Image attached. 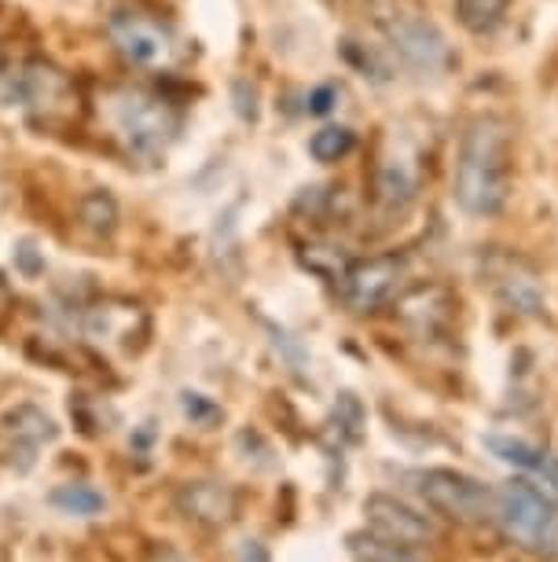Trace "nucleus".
<instances>
[{"mask_svg": "<svg viewBox=\"0 0 558 562\" xmlns=\"http://www.w3.org/2000/svg\"><path fill=\"white\" fill-rule=\"evenodd\" d=\"M452 199L470 217H497L511 199V125L500 114H478L459 136Z\"/></svg>", "mask_w": 558, "mask_h": 562, "instance_id": "nucleus-1", "label": "nucleus"}, {"mask_svg": "<svg viewBox=\"0 0 558 562\" xmlns=\"http://www.w3.org/2000/svg\"><path fill=\"white\" fill-rule=\"evenodd\" d=\"M412 490L423 496L430 512L456 518V522H486L497 515V493L486 482L470 479L463 471H448V467H430V471H415Z\"/></svg>", "mask_w": 558, "mask_h": 562, "instance_id": "nucleus-2", "label": "nucleus"}, {"mask_svg": "<svg viewBox=\"0 0 558 562\" xmlns=\"http://www.w3.org/2000/svg\"><path fill=\"white\" fill-rule=\"evenodd\" d=\"M114 122H118V133L136 155L166 151L176 130H181V114H176L173 103L151 97V92H125L118 108H114Z\"/></svg>", "mask_w": 558, "mask_h": 562, "instance_id": "nucleus-3", "label": "nucleus"}, {"mask_svg": "<svg viewBox=\"0 0 558 562\" xmlns=\"http://www.w3.org/2000/svg\"><path fill=\"white\" fill-rule=\"evenodd\" d=\"M497 518L514 544L551 548L555 544V507L529 482H508L497 493Z\"/></svg>", "mask_w": 558, "mask_h": 562, "instance_id": "nucleus-4", "label": "nucleus"}, {"mask_svg": "<svg viewBox=\"0 0 558 562\" xmlns=\"http://www.w3.org/2000/svg\"><path fill=\"white\" fill-rule=\"evenodd\" d=\"M386 41L394 48V56L415 74H441L452 63V48L445 34L430 23L426 15L415 12H394L383 19Z\"/></svg>", "mask_w": 558, "mask_h": 562, "instance_id": "nucleus-5", "label": "nucleus"}, {"mask_svg": "<svg viewBox=\"0 0 558 562\" xmlns=\"http://www.w3.org/2000/svg\"><path fill=\"white\" fill-rule=\"evenodd\" d=\"M401 276H405L401 254H375V258L356 261L345 269L342 294L353 313H375L378 305L394 299V291L401 288Z\"/></svg>", "mask_w": 558, "mask_h": 562, "instance_id": "nucleus-6", "label": "nucleus"}, {"mask_svg": "<svg viewBox=\"0 0 558 562\" xmlns=\"http://www.w3.org/2000/svg\"><path fill=\"white\" fill-rule=\"evenodd\" d=\"M107 34L114 41V48L122 52L133 67H162L173 52V34L162 23L136 12H118L111 15Z\"/></svg>", "mask_w": 558, "mask_h": 562, "instance_id": "nucleus-7", "label": "nucleus"}, {"mask_svg": "<svg viewBox=\"0 0 558 562\" xmlns=\"http://www.w3.org/2000/svg\"><path fill=\"white\" fill-rule=\"evenodd\" d=\"M364 515H367V526H372L378 537H389L408 548L430 544V540L437 537V529L426 515L412 512V507H405L401 501H394V496H372V501L364 504Z\"/></svg>", "mask_w": 558, "mask_h": 562, "instance_id": "nucleus-8", "label": "nucleus"}, {"mask_svg": "<svg viewBox=\"0 0 558 562\" xmlns=\"http://www.w3.org/2000/svg\"><path fill=\"white\" fill-rule=\"evenodd\" d=\"M419 195V169L408 151L386 155L375 173V203L386 217H405Z\"/></svg>", "mask_w": 558, "mask_h": 562, "instance_id": "nucleus-9", "label": "nucleus"}, {"mask_svg": "<svg viewBox=\"0 0 558 562\" xmlns=\"http://www.w3.org/2000/svg\"><path fill=\"white\" fill-rule=\"evenodd\" d=\"M181 507L198 522H228L231 512H236V496H231L228 485L217 482H198L187 485L181 496Z\"/></svg>", "mask_w": 558, "mask_h": 562, "instance_id": "nucleus-10", "label": "nucleus"}, {"mask_svg": "<svg viewBox=\"0 0 558 562\" xmlns=\"http://www.w3.org/2000/svg\"><path fill=\"white\" fill-rule=\"evenodd\" d=\"M511 0H456L459 26L474 37H489L508 23Z\"/></svg>", "mask_w": 558, "mask_h": 562, "instance_id": "nucleus-11", "label": "nucleus"}, {"mask_svg": "<svg viewBox=\"0 0 558 562\" xmlns=\"http://www.w3.org/2000/svg\"><path fill=\"white\" fill-rule=\"evenodd\" d=\"M8 434L23 445L26 460H34V452L41 449V445L56 438V423H52L45 412H37L34 405H23V408H15L12 416H8Z\"/></svg>", "mask_w": 558, "mask_h": 562, "instance_id": "nucleus-12", "label": "nucleus"}, {"mask_svg": "<svg viewBox=\"0 0 558 562\" xmlns=\"http://www.w3.org/2000/svg\"><path fill=\"white\" fill-rule=\"evenodd\" d=\"M486 449L497 456L500 463L519 467V471H533V474L540 471L544 460H547V452L540 449V445H533L525 438H511V434H489Z\"/></svg>", "mask_w": 558, "mask_h": 562, "instance_id": "nucleus-13", "label": "nucleus"}, {"mask_svg": "<svg viewBox=\"0 0 558 562\" xmlns=\"http://www.w3.org/2000/svg\"><path fill=\"white\" fill-rule=\"evenodd\" d=\"M350 551L356 555V562H423L415 555V548L397 544V540L378 533H353Z\"/></svg>", "mask_w": 558, "mask_h": 562, "instance_id": "nucleus-14", "label": "nucleus"}, {"mask_svg": "<svg viewBox=\"0 0 558 562\" xmlns=\"http://www.w3.org/2000/svg\"><path fill=\"white\" fill-rule=\"evenodd\" d=\"M497 288H500L503 302H508L511 310H519L525 316L544 313V294H540V288H536V280L529 272H503L497 280Z\"/></svg>", "mask_w": 558, "mask_h": 562, "instance_id": "nucleus-15", "label": "nucleus"}, {"mask_svg": "<svg viewBox=\"0 0 558 562\" xmlns=\"http://www.w3.org/2000/svg\"><path fill=\"white\" fill-rule=\"evenodd\" d=\"M353 147H356V133L350 130V125H323V130L312 133L309 155L316 158V162H342Z\"/></svg>", "mask_w": 558, "mask_h": 562, "instance_id": "nucleus-16", "label": "nucleus"}, {"mask_svg": "<svg viewBox=\"0 0 558 562\" xmlns=\"http://www.w3.org/2000/svg\"><path fill=\"white\" fill-rule=\"evenodd\" d=\"M52 504H56L62 515H81V518H92V515H100L103 507H107L103 493H96L92 485H81V482L59 485V490L52 493Z\"/></svg>", "mask_w": 558, "mask_h": 562, "instance_id": "nucleus-17", "label": "nucleus"}, {"mask_svg": "<svg viewBox=\"0 0 558 562\" xmlns=\"http://www.w3.org/2000/svg\"><path fill=\"white\" fill-rule=\"evenodd\" d=\"M81 221H86L89 232L96 236H111L118 228V203H114L111 192H89L81 199Z\"/></svg>", "mask_w": 558, "mask_h": 562, "instance_id": "nucleus-18", "label": "nucleus"}, {"mask_svg": "<svg viewBox=\"0 0 558 562\" xmlns=\"http://www.w3.org/2000/svg\"><path fill=\"white\" fill-rule=\"evenodd\" d=\"M334 100H339V89L334 85H320L309 97V114H328L334 108Z\"/></svg>", "mask_w": 558, "mask_h": 562, "instance_id": "nucleus-19", "label": "nucleus"}, {"mask_svg": "<svg viewBox=\"0 0 558 562\" xmlns=\"http://www.w3.org/2000/svg\"><path fill=\"white\" fill-rule=\"evenodd\" d=\"M239 562H272V555L261 540H243L239 544Z\"/></svg>", "mask_w": 558, "mask_h": 562, "instance_id": "nucleus-20", "label": "nucleus"}, {"mask_svg": "<svg viewBox=\"0 0 558 562\" xmlns=\"http://www.w3.org/2000/svg\"><path fill=\"white\" fill-rule=\"evenodd\" d=\"M536 479H540V482L547 485V493L558 496V456H547L544 467L536 471Z\"/></svg>", "mask_w": 558, "mask_h": 562, "instance_id": "nucleus-21", "label": "nucleus"}, {"mask_svg": "<svg viewBox=\"0 0 558 562\" xmlns=\"http://www.w3.org/2000/svg\"><path fill=\"white\" fill-rule=\"evenodd\" d=\"M151 562H187V559L176 548H170V544H155L151 548Z\"/></svg>", "mask_w": 558, "mask_h": 562, "instance_id": "nucleus-22", "label": "nucleus"}]
</instances>
